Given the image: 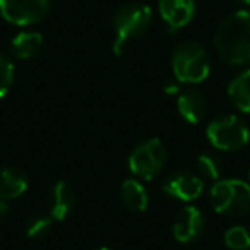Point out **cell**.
<instances>
[{
  "instance_id": "6da1fadb",
  "label": "cell",
  "mask_w": 250,
  "mask_h": 250,
  "mask_svg": "<svg viewBox=\"0 0 250 250\" xmlns=\"http://www.w3.org/2000/svg\"><path fill=\"white\" fill-rule=\"evenodd\" d=\"M219 59L228 65L250 62V11H236L221 21L214 35Z\"/></svg>"
},
{
  "instance_id": "7a4b0ae2",
  "label": "cell",
  "mask_w": 250,
  "mask_h": 250,
  "mask_svg": "<svg viewBox=\"0 0 250 250\" xmlns=\"http://www.w3.org/2000/svg\"><path fill=\"white\" fill-rule=\"evenodd\" d=\"M153 22V12L144 4H125L115 12L113 16V29L115 42L113 53L120 57L125 52L130 40L139 38L149 29Z\"/></svg>"
},
{
  "instance_id": "3957f363",
  "label": "cell",
  "mask_w": 250,
  "mask_h": 250,
  "mask_svg": "<svg viewBox=\"0 0 250 250\" xmlns=\"http://www.w3.org/2000/svg\"><path fill=\"white\" fill-rule=\"evenodd\" d=\"M171 69L178 83L199 84L211 72L209 53L195 42H185L175 48L171 55Z\"/></svg>"
},
{
  "instance_id": "277c9868",
  "label": "cell",
  "mask_w": 250,
  "mask_h": 250,
  "mask_svg": "<svg viewBox=\"0 0 250 250\" xmlns=\"http://www.w3.org/2000/svg\"><path fill=\"white\" fill-rule=\"evenodd\" d=\"M209 201L216 212L225 216H245L250 212V184L243 180H218L211 187Z\"/></svg>"
},
{
  "instance_id": "5b68a950",
  "label": "cell",
  "mask_w": 250,
  "mask_h": 250,
  "mask_svg": "<svg viewBox=\"0 0 250 250\" xmlns=\"http://www.w3.org/2000/svg\"><path fill=\"white\" fill-rule=\"evenodd\" d=\"M208 139L218 151H240L249 144L250 130L236 115H223L208 125Z\"/></svg>"
},
{
  "instance_id": "8992f818",
  "label": "cell",
  "mask_w": 250,
  "mask_h": 250,
  "mask_svg": "<svg viewBox=\"0 0 250 250\" xmlns=\"http://www.w3.org/2000/svg\"><path fill=\"white\" fill-rule=\"evenodd\" d=\"M167 147L160 139H147L134 147L129 156V168L137 178L153 180L167 163Z\"/></svg>"
},
{
  "instance_id": "52a82bcc",
  "label": "cell",
  "mask_w": 250,
  "mask_h": 250,
  "mask_svg": "<svg viewBox=\"0 0 250 250\" xmlns=\"http://www.w3.org/2000/svg\"><path fill=\"white\" fill-rule=\"evenodd\" d=\"M52 0H0V16L16 26L42 21L50 11Z\"/></svg>"
},
{
  "instance_id": "ba28073f",
  "label": "cell",
  "mask_w": 250,
  "mask_h": 250,
  "mask_svg": "<svg viewBox=\"0 0 250 250\" xmlns=\"http://www.w3.org/2000/svg\"><path fill=\"white\" fill-rule=\"evenodd\" d=\"M173 236L180 243H190L204 231V216L194 206H185L173 218Z\"/></svg>"
},
{
  "instance_id": "9c48e42d",
  "label": "cell",
  "mask_w": 250,
  "mask_h": 250,
  "mask_svg": "<svg viewBox=\"0 0 250 250\" xmlns=\"http://www.w3.org/2000/svg\"><path fill=\"white\" fill-rule=\"evenodd\" d=\"M163 190L178 201L190 202L201 197L204 192V182L190 171H177L165 180Z\"/></svg>"
},
{
  "instance_id": "30bf717a",
  "label": "cell",
  "mask_w": 250,
  "mask_h": 250,
  "mask_svg": "<svg viewBox=\"0 0 250 250\" xmlns=\"http://www.w3.org/2000/svg\"><path fill=\"white\" fill-rule=\"evenodd\" d=\"M158 9L171 33L188 26L195 16L194 0H160Z\"/></svg>"
},
{
  "instance_id": "8fae6325",
  "label": "cell",
  "mask_w": 250,
  "mask_h": 250,
  "mask_svg": "<svg viewBox=\"0 0 250 250\" xmlns=\"http://www.w3.org/2000/svg\"><path fill=\"white\" fill-rule=\"evenodd\" d=\"M177 108L178 113L184 117L188 124H199L206 117L208 111V103L201 91L197 89H185L178 93L177 98Z\"/></svg>"
},
{
  "instance_id": "7c38bea8",
  "label": "cell",
  "mask_w": 250,
  "mask_h": 250,
  "mask_svg": "<svg viewBox=\"0 0 250 250\" xmlns=\"http://www.w3.org/2000/svg\"><path fill=\"white\" fill-rule=\"evenodd\" d=\"M74 208V192L69 184L59 182L52 187L48 194V212L52 219L62 221L72 212Z\"/></svg>"
},
{
  "instance_id": "4fadbf2b",
  "label": "cell",
  "mask_w": 250,
  "mask_h": 250,
  "mask_svg": "<svg viewBox=\"0 0 250 250\" xmlns=\"http://www.w3.org/2000/svg\"><path fill=\"white\" fill-rule=\"evenodd\" d=\"M28 188V177L18 168H2L0 170V199L21 197Z\"/></svg>"
},
{
  "instance_id": "5bb4252c",
  "label": "cell",
  "mask_w": 250,
  "mask_h": 250,
  "mask_svg": "<svg viewBox=\"0 0 250 250\" xmlns=\"http://www.w3.org/2000/svg\"><path fill=\"white\" fill-rule=\"evenodd\" d=\"M229 101L236 110L250 113V69L236 74L228 84Z\"/></svg>"
},
{
  "instance_id": "9a60e30c",
  "label": "cell",
  "mask_w": 250,
  "mask_h": 250,
  "mask_svg": "<svg viewBox=\"0 0 250 250\" xmlns=\"http://www.w3.org/2000/svg\"><path fill=\"white\" fill-rule=\"evenodd\" d=\"M122 201L130 211L134 212H143L147 209L149 204V197H147V190L144 188V185L136 178H129L122 184Z\"/></svg>"
},
{
  "instance_id": "2e32d148",
  "label": "cell",
  "mask_w": 250,
  "mask_h": 250,
  "mask_svg": "<svg viewBox=\"0 0 250 250\" xmlns=\"http://www.w3.org/2000/svg\"><path fill=\"white\" fill-rule=\"evenodd\" d=\"M43 48V36L36 31H21L12 40V52L18 59L28 60L36 57Z\"/></svg>"
},
{
  "instance_id": "e0dca14e",
  "label": "cell",
  "mask_w": 250,
  "mask_h": 250,
  "mask_svg": "<svg viewBox=\"0 0 250 250\" xmlns=\"http://www.w3.org/2000/svg\"><path fill=\"white\" fill-rule=\"evenodd\" d=\"M225 243L231 250L250 249V231L245 226H231L225 233Z\"/></svg>"
},
{
  "instance_id": "ac0fdd59",
  "label": "cell",
  "mask_w": 250,
  "mask_h": 250,
  "mask_svg": "<svg viewBox=\"0 0 250 250\" xmlns=\"http://www.w3.org/2000/svg\"><path fill=\"white\" fill-rule=\"evenodd\" d=\"M52 216H43V214H36L26 225V233H28L29 238H43L50 233L52 229Z\"/></svg>"
},
{
  "instance_id": "d6986e66",
  "label": "cell",
  "mask_w": 250,
  "mask_h": 250,
  "mask_svg": "<svg viewBox=\"0 0 250 250\" xmlns=\"http://www.w3.org/2000/svg\"><path fill=\"white\" fill-rule=\"evenodd\" d=\"M14 63L7 55L0 53V98H4L9 93L14 83Z\"/></svg>"
},
{
  "instance_id": "ffe728a7",
  "label": "cell",
  "mask_w": 250,
  "mask_h": 250,
  "mask_svg": "<svg viewBox=\"0 0 250 250\" xmlns=\"http://www.w3.org/2000/svg\"><path fill=\"white\" fill-rule=\"evenodd\" d=\"M197 168L202 173L204 178L209 180H218L219 175H221V165H219L218 158H214L212 154H201L197 158Z\"/></svg>"
},
{
  "instance_id": "44dd1931",
  "label": "cell",
  "mask_w": 250,
  "mask_h": 250,
  "mask_svg": "<svg viewBox=\"0 0 250 250\" xmlns=\"http://www.w3.org/2000/svg\"><path fill=\"white\" fill-rule=\"evenodd\" d=\"M165 93L167 94H178L180 93V83H178L177 79L171 81V83H168L167 86H165Z\"/></svg>"
},
{
  "instance_id": "7402d4cb",
  "label": "cell",
  "mask_w": 250,
  "mask_h": 250,
  "mask_svg": "<svg viewBox=\"0 0 250 250\" xmlns=\"http://www.w3.org/2000/svg\"><path fill=\"white\" fill-rule=\"evenodd\" d=\"M7 211H9V206H7V202H5V201H2V199H0V219H2L5 214H7Z\"/></svg>"
},
{
  "instance_id": "603a6c76",
  "label": "cell",
  "mask_w": 250,
  "mask_h": 250,
  "mask_svg": "<svg viewBox=\"0 0 250 250\" xmlns=\"http://www.w3.org/2000/svg\"><path fill=\"white\" fill-rule=\"evenodd\" d=\"M238 2H242V4H247V5H250V0H238Z\"/></svg>"
},
{
  "instance_id": "cb8c5ba5",
  "label": "cell",
  "mask_w": 250,
  "mask_h": 250,
  "mask_svg": "<svg viewBox=\"0 0 250 250\" xmlns=\"http://www.w3.org/2000/svg\"><path fill=\"white\" fill-rule=\"evenodd\" d=\"M94 250H110V249H106V247H100V249H94Z\"/></svg>"
},
{
  "instance_id": "d4e9b609",
  "label": "cell",
  "mask_w": 250,
  "mask_h": 250,
  "mask_svg": "<svg viewBox=\"0 0 250 250\" xmlns=\"http://www.w3.org/2000/svg\"><path fill=\"white\" fill-rule=\"evenodd\" d=\"M249 184H250V170H249Z\"/></svg>"
}]
</instances>
